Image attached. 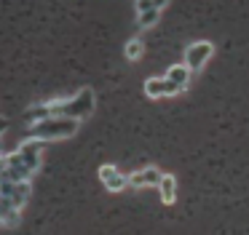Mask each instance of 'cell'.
I'll use <instances>...</instances> for the list:
<instances>
[{
  "instance_id": "obj_9",
  "label": "cell",
  "mask_w": 249,
  "mask_h": 235,
  "mask_svg": "<svg viewBox=\"0 0 249 235\" xmlns=\"http://www.w3.org/2000/svg\"><path fill=\"white\" fill-rule=\"evenodd\" d=\"M158 192H161V201L166 203H174V198H177V182H174L172 174H163L161 182H158Z\"/></svg>"
},
{
  "instance_id": "obj_16",
  "label": "cell",
  "mask_w": 249,
  "mask_h": 235,
  "mask_svg": "<svg viewBox=\"0 0 249 235\" xmlns=\"http://www.w3.org/2000/svg\"><path fill=\"white\" fill-rule=\"evenodd\" d=\"M0 224H3V219H0Z\"/></svg>"
},
{
  "instance_id": "obj_8",
  "label": "cell",
  "mask_w": 249,
  "mask_h": 235,
  "mask_svg": "<svg viewBox=\"0 0 249 235\" xmlns=\"http://www.w3.org/2000/svg\"><path fill=\"white\" fill-rule=\"evenodd\" d=\"M30 192H33V185H30V182H11V203L17 208H22L24 203L30 201Z\"/></svg>"
},
{
  "instance_id": "obj_11",
  "label": "cell",
  "mask_w": 249,
  "mask_h": 235,
  "mask_svg": "<svg viewBox=\"0 0 249 235\" xmlns=\"http://www.w3.org/2000/svg\"><path fill=\"white\" fill-rule=\"evenodd\" d=\"M158 19H161V11H158V8H150V11H142V14H137V24H140L142 30L153 27Z\"/></svg>"
},
{
  "instance_id": "obj_6",
  "label": "cell",
  "mask_w": 249,
  "mask_h": 235,
  "mask_svg": "<svg viewBox=\"0 0 249 235\" xmlns=\"http://www.w3.org/2000/svg\"><path fill=\"white\" fill-rule=\"evenodd\" d=\"M161 171L156 168V166H147V168L142 171H134V174H129V185L131 187H158V182H161Z\"/></svg>"
},
{
  "instance_id": "obj_7",
  "label": "cell",
  "mask_w": 249,
  "mask_h": 235,
  "mask_svg": "<svg viewBox=\"0 0 249 235\" xmlns=\"http://www.w3.org/2000/svg\"><path fill=\"white\" fill-rule=\"evenodd\" d=\"M190 75H193V72H190L185 64H172V67L166 69V75H163V78H166L169 83H174L179 91H185V88H188V83H190Z\"/></svg>"
},
{
  "instance_id": "obj_14",
  "label": "cell",
  "mask_w": 249,
  "mask_h": 235,
  "mask_svg": "<svg viewBox=\"0 0 249 235\" xmlns=\"http://www.w3.org/2000/svg\"><path fill=\"white\" fill-rule=\"evenodd\" d=\"M166 3H169V0H153V5H156V8H163Z\"/></svg>"
},
{
  "instance_id": "obj_15",
  "label": "cell",
  "mask_w": 249,
  "mask_h": 235,
  "mask_svg": "<svg viewBox=\"0 0 249 235\" xmlns=\"http://www.w3.org/2000/svg\"><path fill=\"white\" fill-rule=\"evenodd\" d=\"M6 128H8V123H6V120H3V118H0V134L6 131Z\"/></svg>"
},
{
  "instance_id": "obj_5",
  "label": "cell",
  "mask_w": 249,
  "mask_h": 235,
  "mask_svg": "<svg viewBox=\"0 0 249 235\" xmlns=\"http://www.w3.org/2000/svg\"><path fill=\"white\" fill-rule=\"evenodd\" d=\"M99 179H102V185L107 187L110 192H121L126 185H129V176H124L113 163H105L102 168H99Z\"/></svg>"
},
{
  "instance_id": "obj_4",
  "label": "cell",
  "mask_w": 249,
  "mask_h": 235,
  "mask_svg": "<svg viewBox=\"0 0 249 235\" xmlns=\"http://www.w3.org/2000/svg\"><path fill=\"white\" fill-rule=\"evenodd\" d=\"M177 94H182V91L174 83H169L163 75H153V78L145 80V96H150V99H158V96H177Z\"/></svg>"
},
{
  "instance_id": "obj_2",
  "label": "cell",
  "mask_w": 249,
  "mask_h": 235,
  "mask_svg": "<svg viewBox=\"0 0 249 235\" xmlns=\"http://www.w3.org/2000/svg\"><path fill=\"white\" fill-rule=\"evenodd\" d=\"M94 112V91L91 88H81L75 96H67L65 99V110H62V118H89Z\"/></svg>"
},
{
  "instance_id": "obj_13",
  "label": "cell",
  "mask_w": 249,
  "mask_h": 235,
  "mask_svg": "<svg viewBox=\"0 0 249 235\" xmlns=\"http://www.w3.org/2000/svg\"><path fill=\"white\" fill-rule=\"evenodd\" d=\"M150 8H156L153 5V0H137V14H142V11H150ZM161 11V8H158Z\"/></svg>"
},
{
  "instance_id": "obj_10",
  "label": "cell",
  "mask_w": 249,
  "mask_h": 235,
  "mask_svg": "<svg viewBox=\"0 0 249 235\" xmlns=\"http://www.w3.org/2000/svg\"><path fill=\"white\" fill-rule=\"evenodd\" d=\"M19 152H30V155H43V150H46V139H24L22 144H19Z\"/></svg>"
},
{
  "instance_id": "obj_12",
  "label": "cell",
  "mask_w": 249,
  "mask_h": 235,
  "mask_svg": "<svg viewBox=\"0 0 249 235\" xmlns=\"http://www.w3.org/2000/svg\"><path fill=\"white\" fill-rule=\"evenodd\" d=\"M142 51H145V43H142L140 37H134V40L126 43V59H131V62L142 59Z\"/></svg>"
},
{
  "instance_id": "obj_3",
  "label": "cell",
  "mask_w": 249,
  "mask_h": 235,
  "mask_svg": "<svg viewBox=\"0 0 249 235\" xmlns=\"http://www.w3.org/2000/svg\"><path fill=\"white\" fill-rule=\"evenodd\" d=\"M212 51H214V46H212L209 40L190 43V46L185 48V67H188L190 72H201V69H204V64L209 62Z\"/></svg>"
},
{
  "instance_id": "obj_1",
  "label": "cell",
  "mask_w": 249,
  "mask_h": 235,
  "mask_svg": "<svg viewBox=\"0 0 249 235\" xmlns=\"http://www.w3.org/2000/svg\"><path fill=\"white\" fill-rule=\"evenodd\" d=\"M78 128H81V120H75V118H46V120L30 126V136L51 142V139H67V136H72Z\"/></svg>"
}]
</instances>
